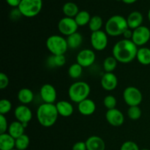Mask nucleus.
<instances>
[{
  "instance_id": "1",
  "label": "nucleus",
  "mask_w": 150,
  "mask_h": 150,
  "mask_svg": "<svg viewBox=\"0 0 150 150\" xmlns=\"http://www.w3.org/2000/svg\"><path fill=\"white\" fill-rule=\"evenodd\" d=\"M137 45L131 40L123 39L116 42L112 49L113 57L118 62L127 64L136 58Z\"/></svg>"
},
{
  "instance_id": "2",
  "label": "nucleus",
  "mask_w": 150,
  "mask_h": 150,
  "mask_svg": "<svg viewBox=\"0 0 150 150\" xmlns=\"http://www.w3.org/2000/svg\"><path fill=\"white\" fill-rule=\"evenodd\" d=\"M59 117L57 107L54 104L42 103L37 110V119L40 125L45 127L54 125Z\"/></svg>"
},
{
  "instance_id": "3",
  "label": "nucleus",
  "mask_w": 150,
  "mask_h": 150,
  "mask_svg": "<svg viewBox=\"0 0 150 150\" xmlns=\"http://www.w3.org/2000/svg\"><path fill=\"white\" fill-rule=\"evenodd\" d=\"M128 28L127 19L120 15L111 16L105 23V32L111 37L123 35Z\"/></svg>"
},
{
  "instance_id": "4",
  "label": "nucleus",
  "mask_w": 150,
  "mask_h": 150,
  "mask_svg": "<svg viewBox=\"0 0 150 150\" xmlns=\"http://www.w3.org/2000/svg\"><path fill=\"white\" fill-rule=\"evenodd\" d=\"M90 92V86L86 82L77 81L70 85L68 89V95L73 102L79 103L87 99Z\"/></svg>"
},
{
  "instance_id": "5",
  "label": "nucleus",
  "mask_w": 150,
  "mask_h": 150,
  "mask_svg": "<svg viewBox=\"0 0 150 150\" xmlns=\"http://www.w3.org/2000/svg\"><path fill=\"white\" fill-rule=\"evenodd\" d=\"M46 47L52 55H64L68 49L67 40L58 35H51L47 39Z\"/></svg>"
},
{
  "instance_id": "6",
  "label": "nucleus",
  "mask_w": 150,
  "mask_h": 150,
  "mask_svg": "<svg viewBox=\"0 0 150 150\" xmlns=\"http://www.w3.org/2000/svg\"><path fill=\"white\" fill-rule=\"evenodd\" d=\"M42 7V0H22L18 9L22 16L33 18L40 13Z\"/></svg>"
},
{
  "instance_id": "7",
  "label": "nucleus",
  "mask_w": 150,
  "mask_h": 150,
  "mask_svg": "<svg viewBox=\"0 0 150 150\" xmlns=\"http://www.w3.org/2000/svg\"><path fill=\"white\" fill-rule=\"evenodd\" d=\"M123 99L125 103L130 106H139L142 102V93L135 86H128L123 92Z\"/></svg>"
},
{
  "instance_id": "8",
  "label": "nucleus",
  "mask_w": 150,
  "mask_h": 150,
  "mask_svg": "<svg viewBox=\"0 0 150 150\" xmlns=\"http://www.w3.org/2000/svg\"><path fill=\"white\" fill-rule=\"evenodd\" d=\"M90 42L94 49L98 51H103L108 45V35L102 30L92 32Z\"/></svg>"
},
{
  "instance_id": "9",
  "label": "nucleus",
  "mask_w": 150,
  "mask_h": 150,
  "mask_svg": "<svg viewBox=\"0 0 150 150\" xmlns=\"http://www.w3.org/2000/svg\"><path fill=\"white\" fill-rule=\"evenodd\" d=\"M78 28L79 26L73 18L64 17L58 23V29L60 33L67 37L77 32Z\"/></svg>"
},
{
  "instance_id": "10",
  "label": "nucleus",
  "mask_w": 150,
  "mask_h": 150,
  "mask_svg": "<svg viewBox=\"0 0 150 150\" xmlns=\"http://www.w3.org/2000/svg\"><path fill=\"white\" fill-rule=\"evenodd\" d=\"M150 40V30L145 26H141L133 30L131 40L137 46H142L147 43Z\"/></svg>"
},
{
  "instance_id": "11",
  "label": "nucleus",
  "mask_w": 150,
  "mask_h": 150,
  "mask_svg": "<svg viewBox=\"0 0 150 150\" xmlns=\"http://www.w3.org/2000/svg\"><path fill=\"white\" fill-rule=\"evenodd\" d=\"M96 55L92 50H81L76 57V62L83 67H87L92 65L95 62Z\"/></svg>"
},
{
  "instance_id": "12",
  "label": "nucleus",
  "mask_w": 150,
  "mask_h": 150,
  "mask_svg": "<svg viewBox=\"0 0 150 150\" xmlns=\"http://www.w3.org/2000/svg\"><path fill=\"white\" fill-rule=\"evenodd\" d=\"M41 99L45 103L54 104L57 98V90L53 85L45 83L41 87L40 91Z\"/></svg>"
},
{
  "instance_id": "13",
  "label": "nucleus",
  "mask_w": 150,
  "mask_h": 150,
  "mask_svg": "<svg viewBox=\"0 0 150 150\" xmlns=\"http://www.w3.org/2000/svg\"><path fill=\"white\" fill-rule=\"evenodd\" d=\"M105 119L108 124L114 127H119L123 125L125 121V117L121 111L117 108L108 110L105 114Z\"/></svg>"
},
{
  "instance_id": "14",
  "label": "nucleus",
  "mask_w": 150,
  "mask_h": 150,
  "mask_svg": "<svg viewBox=\"0 0 150 150\" xmlns=\"http://www.w3.org/2000/svg\"><path fill=\"white\" fill-rule=\"evenodd\" d=\"M14 116L16 120L22 124L29 123L32 119V112L26 105H21L16 107L14 111Z\"/></svg>"
},
{
  "instance_id": "15",
  "label": "nucleus",
  "mask_w": 150,
  "mask_h": 150,
  "mask_svg": "<svg viewBox=\"0 0 150 150\" xmlns=\"http://www.w3.org/2000/svg\"><path fill=\"white\" fill-rule=\"evenodd\" d=\"M101 86L106 91H113L117 87L118 79L114 73H105L101 78Z\"/></svg>"
},
{
  "instance_id": "16",
  "label": "nucleus",
  "mask_w": 150,
  "mask_h": 150,
  "mask_svg": "<svg viewBox=\"0 0 150 150\" xmlns=\"http://www.w3.org/2000/svg\"><path fill=\"white\" fill-rule=\"evenodd\" d=\"M78 110L82 115L90 116L95 113L96 110V105L92 100L87 98L79 103L78 105Z\"/></svg>"
},
{
  "instance_id": "17",
  "label": "nucleus",
  "mask_w": 150,
  "mask_h": 150,
  "mask_svg": "<svg viewBox=\"0 0 150 150\" xmlns=\"http://www.w3.org/2000/svg\"><path fill=\"white\" fill-rule=\"evenodd\" d=\"M129 29L134 30L139 26H142L144 18L142 13L139 11H133L128 15L127 18Z\"/></svg>"
},
{
  "instance_id": "18",
  "label": "nucleus",
  "mask_w": 150,
  "mask_h": 150,
  "mask_svg": "<svg viewBox=\"0 0 150 150\" xmlns=\"http://www.w3.org/2000/svg\"><path fill=\"white\" fill-rule=\"evenodd\" d=\"M86 145L87 150H105V143L103 139L97 136H92L86 139Z\"/></svg>"
},
{
  "instance_id": "19",
  "label": "nucleus",
  "mask_w": 150,
  "mask_h": 150,
  "mask_svg": "<svg viewBox=\"0 0 150 150\" xmlns=\"http://www.w3.org/2000/svg\"><path fill=\"white\" fill-rule=\"evenodd\" d=\"M57 111L59 113V115L64 117H68L73 114L74 111V108L73 105L68 101L60 100L56 104Z\"/></svg>"
},
{
  "instance_id": "20",
  "label": "nucleus",
  "mask_w": 150,
  "mask_h": 150,
  "mask_svg": "<svg viewBox=\"0 0 150 150\" xmlns=\"http://www.w3.org/2000/svg\"><path fill=\"white\" fill-rule=\"evenodd\" d=\"M16 148V139L9 133L0 134V150H12Z\"/></svg>"
},
{
  "instance_id": "21",
  "label": "nucleus",
  "mask_w": 150,
  "mask_h": 150,
  "mask_svg": "<svg viewBox=\"0 0 150 150\" xmlns=\"http://www.w3.org/2000/svg\"><path fill=\"white\" fill-rule=\"evenodd\" d=\"M25 127H23V124L18 121H14L9 125L8 133L14 138L15 139H18V137L24 134Z\"/></svg>"
},
{
  "instance_id": "22",
  "label": "nucleus",
  "mask_w": 150,
  "mask_h": 150,
  "mask_svg": "<svg viewBox=\"0 0 150 150\" xmlns=\"http://www.w3.org/2000/svg\"><path fill=\"white\" fill-rule=\"evenodd\" d=\"M18 99L23 105L29 104L34 100L33 92L28 88H23L18 93Z\"/></svg>"
},
{
  "instance_id": "23",
  "label": "nucleus",
  "mask_w": 150,
  "mask_h": 150,
  "mask_svg": "<svg viewBox=\"0 0 150 150\" xmlns=\"http://www.w3.org/2000/svg\"><path fill=\"white\" fill-rule=\"evenodd\" d=\"M136 59L140 64L143 65L150 64V48L142 47L138 49Z\"/></svg>"
},
{
  "instance_id": "24",
  "label": "nucleus",
  "mask_w": 150,
  "mask_h": 150,
  "mask_svg": "<svg viewBox=\"0 0 150 150\" xmlns=\"http://www.w3.org/2000/svg\"><path fill=\"white\" fill-rule=\"evenodd\" d=\"M83 42V37L81 33L76 32L73 35H70L67 38V42L68 48L71 49H76L79 48Z\"/></svg>"
},
{
  "instance_id": "25",
  "label": "nucleus",
  "mask_w": 150,
  "mask_h": 150,
  "mask_svg": "<svg viewBox=\"0 0 150 150\" xmlns=\"http://www.w3.org/2000/svg\"><path fill=\"white\" fill-rule=\"evenodd\" d=\"M62 12L65 15L66 17L73 18H74L76 15L79 13V7L74 2L69 1V2L65 3L63 5Z\"/></svg>"
},
{
  "instance_id": "26",
  "label": "nucleus",
  "mask_w": 150,
  "mask_h": 150,
  "mask_svg": "<svg viewBox=\"0 0 150 150\" xmlns=\"http://www.w3.org/2000/svg\"><path fill=\"white\" fill-rule=\"evenodd\" d=\"M66 63L64 55H51L47 60V64L51 67H62Z\"/></svg>"
},
{
  "instance_id": "27",
  "label": "nucleus",
  "mask_w": 150,
  "mask_h": 150,
  "mask_svg": "<svg viewBox=\"0 0 150 150\" xmlns=\"http://www.w3.org/2000/svg\"><path fill=\"white\" fill-rule=\"evenodd\" d=\"M76 23L79 26H83L89 24L90 21L91 16L90 14L86 10H81L79 11V13L76 15V17L74 18Z\"/></svg>"
},
{
  "instance_id": "28",
  "label": "nucleus",
  "mask_w": 150,
  "mask_h": 150,
  "mask_svg": "<svg viewBox=\"0 0 150 150\" xmlns=\"http://www.w3.org/2000/svg\"><path fill=\"white\" fill-rule=\"evenodd\" d=\"M117 60L114 57H108L103 62V69L105 73H113L117 66Z\"/></svg>"
},
{
  "instance_id": "29",
  "label": "nucleus",
  "mask_w": 150,
  "mask_h": 150,
  "mask_svg": "<svg viewBox=\"0 0 150 150\" xmlns=\"http://www.w3.org/2000/svg\"><path fill=\"white\" fill-rule=\"evenodd\" d=\"M103 19L99 16H94L91 17L90 21L89 23V28L92 32H97V31L100 30L101 27L103 26Z\"/></svg>"
},
{
  "instance_id": "30",
  "label": "nucleus",
  "mask_w": 150,
  "mask_h": 150,
  "mask_svg": "<svg viewBox=\"0 0 150 150\" xmlns=\"http://www.w3.org/2000/svg\"><path fill=\"white\" fill-rule=\"evenodd\" d=\"M29 137L27 135L23 134L16 139V149L18 150H26L29 146Z\"/></svg>"
},
{
  "instance_id": "31",
  "label": "nucleus",
  "mask_w": 150,
  "mask_h": 150,
  "mask_svg": "<svg viewBox=\"0 0 150 150\" xmlns=\"http://www.w3.org/2000/svg\"><path fill=\"white\" fill-rule=\"evenodd\" d=\"M83 73V67L78 63L71 64L68 69V75L72 79H79Z\"/></svg>"
},
{
  "instance_id": "32",
  "label": "nucleus",
  "mask_w": 150,
  "mask_h": 150,
  "mask_svg": "<svg viewBox=\"0 0 150 150\" xmlns=\"http://www.w3.org/2000/svg\"><path fill=\"white\" fill-rule=\"evenodd\" d=\"M127 116L132 120H137L142 117V109L139 106H130L127 110Z\"/></svg>"
},
{
  "instance_id": "33",
  "label": "nucleus",
  "mask_w": 150,
  "mask_h": 150,
  "mask_svg": "<svg viewBox=\"0 0 150 150\" xmlns=\"http://www.w3.org/2000/svg\"><path fill=\"white\" fill-rule=\"evenodd\" d=\"M117 103V99H116L115 97L113 96V95H107V96H105L103 99L104 106H105L108 110L116 108Z\"/></svg>"
},
{
  "instance_id": "34",
  "label": "nucleus",
  "mask_w": 150,
  "mask_h": 150,
  "mask_svg": "<svg viewBox=\"0 0 150 150\" xmlns=\"http://www.w3.org/2000/svg\"><path fill=\"white\" fill-rule=\"evenodd\" d=\"M12 109V103L9 100L2 99L0 101V114L5 115Z\"/></svg>"
},
{
  "instance_id": "35",
  "label": "nucleus",
  "mask_w": 150,
  "mask_h": 150,
  "mask_svg": "<svg viewBox=\"0 0 150 150\" xmlns=\"http://www.w3.org/2000/svg\"><path fill=\"white\" fill-rule=\"evenodd\" d=\"M120 150H140L137 144L132 141H127L122 144Z\"/></svg>"
},
{
  "instance_id": "36",
  "label": "nucleus",
  "mask_w": 150,
  "mask_h": 150,
  "mask_svg": "<svg viewBox=\"0 0 150 150\" xmlns=\"http://www.w3.org/2000/svg\"><path fill=\"white\" fill-rule=\"evenodd\" d=\"M8 124H7V120L4 115L0 114V134H3L8 130Z\"/></svg>"
},
{
  "instance_id": "37",
  "label": "nucleus",
  "mask_w": 150,
  "mask_h": 150,
  "mask_svg": "<svg viewBox=\"0 0 150 150\" xmlns=\"http://www.w3.org/2000/svg\"><path fill=\"white\" fill-rule=\"evenodd\" d=\"M9 85V79L4 73H0V89H4Z\"/></svg>"
},
{
  "instance_id": "38",
  "label": "nucleus",
  "mask_w": 150,
  "mask_h": 150,
  "mask_svg": "<svg viewBox=\"0 0 150 150\" xmlns=\"http://www.w3.org/2000/svg\"><path fill=\"white\" fill-rule=\"evenodd\" d=\"M72 150H87L86 142H76V143L73 146V149H72Z\"/></svg>"
},
{
  "instance_id": "39",
  "label": "nucleus",
  "mask_w": 150,
  "mask_h": 150,
  "mask_svg": "<svg viewBox=\"0 0 150 150\" xmlns=\"http://www.w3.org/2000/svg\"><path fill=\"white\" fill-rule=\"evenodd\" d=\"M22 0H6V2L12 7H18Z\"/></svg>"
},
{
  "instance_id": "40",
  "label": "nucleus",
  "mask_w": 150,
  "mask_h": 150,
  "mask_svg": "<svg viewBox=\"0 0 150 150\" xmlns=\"http://www.w3.org/2000/svg\"><path fill=\"white\" fill-rule=\"evenodd\" d=\"M123 36H124L125 39L126 40H131L132 36H133V31L130 29H127L125 32L123 34Z\"/></svg>"
},
{
  "instance_id": "41",
  "label": "nucleus",
  "mask_w": 150,
  "mask_h": 150,
  "mask_svg": "<svg viewBox=\"0 0 150 150\" xmlns=\"http://www.w3.org/2000/svg\"><path fill=\"white\" fill-rule=\"evenodd\" d=\"M122 1L124 3H125V4H133V3H135L137 0H122Z\"/></svg>"
},
{
  "instance_id": "42",
  "label": "nucleus",
  "mask_w": 150,
  "mask_h": 150,
  "mask_svg": "<svg viewBox=\"0 0 150 150\" xmlns=\"http://www.w3.org/2000/svg\"><path fill=\"white\" fill-rule=\"evenodd\" d=\"M148 19H149V21L150 22V9H149V12H148Z\"/></svg>"
},
{
  "instance_id": "43",
  "label": "nucleus",
  "mask_w": 150,
  "mask_h": 150,
  "mask_svg": "<svg viewBox=\"0 0 150 150\" xmlns=\"http://www.w3.org/2000/svg\"><path fill=\"white\" fill-rule=\"evenodd\" d=\"M140 150H150L149 149H140Z\"/></svg>"
},
{
  "instance_id": "44",
  "label": "nucleus",
  "mask_w": 150,
  "mask_h": 150,
  "mask_svg": "<svg viewBox=\"0 0 150 150\" xmlns=\"http://www.w3.org/2000/svg\"><path fill=\"white\" fill-rule=\"evenodd\" d=\"M12 150H18L17 149H12Z\"/></svg>"
},
{
  "instance_id": "45",
  "label": "nucleus",
  "mask_w": 150,
  "mask_h": 150,
  "mask_svg": "<svg viewBox=\"0 0 150 150\" xmlns=\"http://www.w3.org/2000/svg\"><path fill=\"white\" fill-rule=\"evenodd\" d=\"M117 1H122V0H117Z\"/></svg>"
}]
</instances>
